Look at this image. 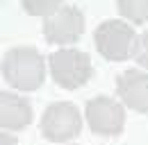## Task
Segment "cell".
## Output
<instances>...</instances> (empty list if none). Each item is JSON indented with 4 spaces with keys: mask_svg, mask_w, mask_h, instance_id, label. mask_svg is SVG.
<instances>
[{
    "mask_svg": "<svg viewBox=\"0 0 148 145\" xmlns=\"http://www.w3.org/2000/svg\"><path fill=\"white\" fill-rule=\"evenodd\" d=\"M2 77L16 91H37L46 79V61L37 48H12L2 57Z\"/></svg>",
    "mask_w": 148,
    "mask_h": 145,
    "instance_id": "6da1fadb",
    "label": "cell"
},
{
    "mask_svg": "<svg viewBox=\"0 0 148 145\" xmlns=\"http://www.w3.org/2000/svg\"><path fill=\"white\" fill-rule=\"evenodd\" d=\"M48 68H50L55 84L66 91H75L80 86H84L93 75L89 54L82 52V50H73V48L53 52L48 59Z\"/></svg>",
    "mask_w": 148,
    "mask_h": 145,
    "instance_id": "7a4b0ae2",
    "label": "cell"
},
{
    "mask_svg": "<svg viewBox=\"0 0 148 145\" xmlns=\"http://www.w3.org/2000/svg\"><path fill=\"white\" fill-rule=\"evenodd\" d=\"M137 34L132 32V25L125 20H103L96 27L93 43L98 54H103L107 61H125L132 57Z\"/></svg>",
    "mask_w": 148,
    "mask_h": 145,
    "instance_id": "3957f363",
    "label": "cell"
},
{
    "mask_svg": "<svg viewBox=\"0 0 148 145\" xmlns=\"http://www.w3.org/2000/svg\"><path fill=\"white\" fill-rule=\"evenodd\" d=\"M82 131V118L75 104L53 102L41 116V134L53 143H66Z\"/></svg>",
    "mask_w": 148,
    "mask_h": 145,
    "instance_id": "277c9868",
    "label": "cell"
},
{
    "mask_svg": "<svg viewBox=\"0 0 148 145\" xmlns=\"http://www.w3.org/2000/svg\"><path fill=\"white\" fill-rule=\"evenodd\" d=\"M84 116L91 131L100 136H116L123 131V125H125V109L107 95L91 98L84 107Z\"/></svg>",
    "mask_w": 148,
    "mask_h": 145,
    "instance_id": "5b68a950",
    "label": "cell"
},
{
    "mask_svg": "<svg viewBox=\"0 0 148 145\" xmlns=\"http://www.w3.org/2000/svg\"><path fill=\"white\" fill-rule=\"evenodd\" d=\"M84 32V14L73 7V5H66V7H59L53 16L46 18L43 23V36L48 43H55V45H69L75 43Z\"/></svg>",
    "mask_w": 148,
    "mask_h": 145,
    "instance_id": "8992f818",
    "label": "cell"
},
{
    "mask_svg": "<svg viewBox=\"0 0 148 145\" xmlns=\"http://www.w3.org/2000/svg\"><path fill=\"white\" fill-rule=\"evenodd\" d=\"M116 93L128 109L148 113V72L123 70L116 77Z\"/></svg>",
    "mask_w": 148,
    "mask_h": 145,
    "instance_id": "52a82bcc",
    "label": "cell"
},
{
    "mask_svg": "<svg viewBox=\"0 0 148 145\" xmlns=\"http://www.w3.org/2000/svg\"><path fill=\"white\" fill-rule=\"evenodd\" d=\"M32 123V104L12 91L0 93V127L7 131H18Z\"/></svg>",
    "mask_w": 148,
    "mask_h": 145,
    "instance_id": "ba28073f",
    "label": "cell"
},
{
    "mask_svg": "<svg viewBox=\"0 0 148 145\" xmlns=\"http://www.w3.org/2000/svg\"><path fill=\"white\" fill-rule=\"evenodd\" d=\"M121 16L132 25H144L148 20V0H116Z\"/></svg>",
    "mask_w": 148,
    "mask_h": 145,
    "instance_id": "9c48e42d",
    "label": "cell"
},
{
    "mask_svg": "<svg viewBox=\"0 0 148 145\" xmlns=\"http://www.w3.org/2000/svg\"><path fill=\"white\" fill-rule=\"evenodd\" d=\"M21 7L30 16L48 18L62 7V0H21Z\"/></svg>",
    "mask_w": 148,
    "mask_h": 145,
    "instance_id": "30bf717a",
    "label": "cell"
},
{
    "mask_svg": "<svg viewBox=\"0 0 148 145\" xmlns=\"http://www.w3.org/2000/svg\"><path fill=\"white\" fill-rule=\"evenodd\" d=\"M132 57L137 59V64H139V66L148 68V30L137 36V41H134V50H132Z\"/></svg>",
    "mask_w": 148,
    "mask_h": 145,
    "instance_id": "8fae6325",
    "label": "cell"
},
{
    "mask_svg": "<svg viewBox=\"0 0 148 145\" xmlns=\"http://www.w3.org/2000/svg\"><path fill=\"white\" fill-rule=\"evenodd\" d=\"M0 145H18V141H16L7 129H2V134H0Z\"/></svg>",
    "mask_w": 148,
    "mask_h": 145,
    "instance_id": "7c38bea8",
    "label": "cell"
}]
</instances>
